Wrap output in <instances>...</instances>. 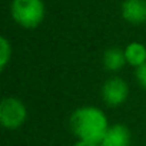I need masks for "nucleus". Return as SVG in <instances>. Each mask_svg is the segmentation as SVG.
<instances>
[{
    "mask_svg": "<svg viewBox=\"0 0 146 146\" xmlns=\"http://www.w3.org/2000/svg\"><path fill=\"white\" fill-rule=\"evenodd\" d=\"M69 126L78 140L100 143L109 129V122L102 109L82 106L70 115Z\"/></svg>",
    "mask_w": 146,
    "mask_h": 146,
    "instance_id": "obj_1",
    "label": "nucleus"
},
{
    "mask_svg": "<svg viewBox=\"0 0 146 146\" xmlns=\"http://www.w3.org/2000/svg\"><path fill=\"white\" fill-rule=\"evenodd\" d=\"M10 15L13 20L23 29H36L46 16L43 0H12Z\"/></svg>",
    "mask_w": 146,
    "mask_h": 146,
    "instance_id": "obj_2",
    "label": "nucleus"
},
{
    "mask_svg": "<svg viewBox=\"0 0 146 146\" xmlns=\"http://www.w3.org/2000/svg\"><path fill=\"white\" fill-rule=\"evenodd\" d=\"M27 119L26 105L13 96L5 98L0 103V123L3 127L15 130L25 125Z\"/></svg>",
    "mask_w": 146,
    "mask_h": 146,
    "instance_id": "obj_3",
    "label": "nucleus"
},
{
    "mask_svg": "<svg viewBox=\"0 0 146 146\" xmlns=\"http://www.w3.org/2000/svg\"><path fill=\"white\" fill-rule=\"evenodd\" d=\"M127 96H129V85L122 78L113 76L108 79L102 86L103 102L110 108L120 106L122 103L126 102Z\"/></svg>",
    "mask_w": 146,
    "mask_h": 146,
    "instance_id": "obj_4",
    "label": "nucleus"
},
{
    "mask_svg": "<svg viewBox=\"0 0 146 146\" xmlns=\"http://www.w3.org/2000/svg\"><path fill=\"white\" fill-rule=\"evenodd\" d=\"M120 15L130 25L137 26L146 23V0H123Z\"/></svg>",
    "mask_w": 146,
    "mask_h": 146,
    "instance_id": "obj_5",
    "label": "nucleus"
},
{
    "mask_svg": "<svg viewBox=\"0 0 146 146\" xmlns=\"http://www.w3.org/2000/svg\"><path fill=\"white\" fill-rule=\"evenodd\" d=\"M130 143H132L130 130L125 125L116 123L109 126L106 135L103 136L99 145L100 146H130Z\"/></svg>",
    "mask_w": 146,
    "mask_h": 146,
    "instance_id": "obj_6",
    "label": "nucleus"
},
{
    "mask_svg": "<svg viewBox=\"0 0 146 146\" xmlns=\"http://www.w3.org/2000/svg\"><path fill=\"white\" fill-rule=\"evenodd\" d=\"M125 50L119 47H110L103 53V66L109 72H117L126 64Z\"/></svg>",
    "mask_w": 146,
    "mask_h": 146,
    "instance_id": "obj_7",
    "label": "nucleus"
},
{
    "mask_svg": "<svg viewBox=\"0 0 146 146\" xmlns=\"http://www.w3.org/2000/svg\"><path fill=\"white\" fill-rule=\"evenodd\" d=\"M125 56L127 64L137 69L139 66L146 63V46L140 42H132L126 46Z\"/></svg>",
    "mask_w": 146,
    "mask_h": 146,
    "instance_id": "obj_8",
    "label": "nucleus"
},
{
    "mask_svg": "<svg viewBox=\"0 0 146 146\" xmlns=\"http://www.w3.org/2000/svg\"><path fill=\"white\" fill-rule=\"evenodd\" d=\"M12 43L9 42L7 37H0V69L5 70L9 64V62L12 60Z\"/></svg>",
    "mask_w": 146,
    "mask_h": 146,
    "instance_id": "obj_9",
    "label": "nucleus"
},
{
    "mask_svg": "<svg viewBox=\"0 0 146 146\" xmlns=\"http://www.w3.org/2000/svg\"><path fill=\"white\" fill-rule=\"evenodd\" d=\"M136 79H137L139 85L146 90V63H143L142 66H139L136 69Z\"/></svg>",
    "mask_w": 146,
    "mask_h": 146,
    "instance_id": "obj_10",
    "label": "nucleus"
},
{
    "mask_svg": "<svg viewBox=\"0 0 146 146\" xmlns=\"http://www.w3.org/2000/svg\"><path fill=\"white\" fill-rule=\"evenodd\" d=\"M73 146H100L99 143H90V142H83V140H78Z\"/></svg>",
    "mask_w": 146,
    "mask_h": 146,
    "instance_id": "obj_11",
    "label": "nucleus"
}]
</instances>
